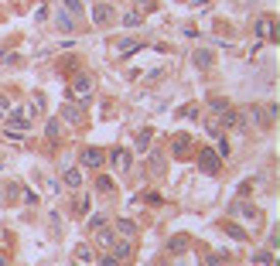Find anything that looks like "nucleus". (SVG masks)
Wrapping results in <instances>:
<instances>
[{"instance_id":"obj_10","label":"nucleus","mask_w":280,"mask_h":266,"mask_svg":"<svg viewBox=\"0 0 280 266\" xmlns=\"http://www.w3.org/2000/svg\"><path fill=\"white\" fill-rule=\"evenodd\" d=\"M195 65H198V69H209V65H212V51H209V48H198V51H195Z\"/></svg>"},{"instance_id":"obj_22","label":"nucleus","mask_w":280,"mask_h":266,"mask_svg":"<svg viewBox=\"0 0 280 266\" xmlns=\"http://www.w3.org/2000/svg\"><path fill=\"white\" fill-rule=\"evenodd\" d=\"M134 4H137V11H140V14H150V11L157 7L154 0H134Z\"/></svg>"},{"instance_id":"obj_16","label":"nucleus","mask_w":280,"mask_h":266,"mask_svg":"<svg viewBox=\"0 0 280 266\" xmlns=\"http://www.w3.org/2000/svg\"><path fill=\"white\" fill-rule=\"evenodd\" d=\"M45 133H48V140H58V137H62V123H58V120H52V123L45 127Z\"/></svg>"},{"instance_id":"obj_3","label":"nucleus","mask_w":280,"mask_h":266,"mask_svg":"<svg viewBox=\"0 0 280 266\" xmlns=\"http://www.w3.org/2000/svg\"><path fill=\"white\" fill-rule=\"evenodd\" d=\"M233 215H243V219H249V222H260V209L257 205H249V201H236Z\"/></svg>"},{"instance_id":"obj_17","label":"nucleus","mask_w":280,"mask_h":266,"mask_svg":"<svg viewBox=\"0 0 280 266\" xmlns=\"http://www.w3.org/2000/svg\"><path fill=\"white\" fill-rule=\"evenodd\" d=\"M62 178H65V185H68V188H79V185H82V174H79V171H65Z\"/></svg>"},{"instance_id":"obj_14","label":"nucleus","mask_w":280,"mask_h":266,"mask_svg":"<svg viewBox=\"0 0 280 266\" xmlns=\"http://www.w3.org/2000/svg\"><path fill=\"white\" fill-rule=\"evenodd\" d=\"M202 266H229V259H225V256H219V253H205Z\"/></svg>"},{"instance_id":"obj_8","label":"nucleus","mask_w":280,"mask_h":266,"mask_svg":"<svg viewBox=\"0 0 280 266\" xmlns=\"http://www.w3.org/2000/svg\"><path fill=\"white\" fill-rule=\"evenodd\" d=\"M171 147H174V154H178V157H185V154L191 151V137H188V133H178V137H174V143H171Z\"/></svg>"},{"instance_id":"obj_11","label":"nucleus","mask_w":280,"mask_h":266,"mask_svg":"<svg viewBox=\"0 0 280 266\" xmlns=\"http://www.w3.org/2000/svg\"><path fill=\"white\" fill-rule=\"evenodd\" d=\"M116 232H120V235H126V239H130V243H134V235H137V229H134V222H130V219L116 222Z\"/></svg>"},{"instance_id":"obj_7","label":"nucleus","mask_w":280,"mask_h":266,"mask_svg":"<svg viewBox=\"0 0 280 266\" xmlns=\"http://www.w3.org/2000/svg\"><path fill=\"white\" fill-rule=\"evenodd\" d=\"M110 161H113L116 171H130V151H120V147H116V151L110 154Z\"/></svg>"},{"instance_id":"obj_30","label":"nucleus","mask_w":280,"mask_h":266,"mask_svg":"<svg viewBox=\"0 0 280 266\" xmlns=\"http://www.w3.org/2000/svg\"><path fill=\"white\" fill-rule=\"evenodd\" d=\"M0 266H7V256H4V253H0Z\"/></svg>"},{"instance_id":"obj_26","label":"nucleus","mask_w":280,"mask_h":266,"mask_svg":"<svg viewBox=\"0 0 280 266\" xmlns=\"http://www.w3.org/2000/svg\"><path fill=\"white\" fill-rule=\"evenodd\" d=\"M99 266H123V263H120L116 256H103V259H99Z\"/></svg>"},{"instance_id":"obj_21","label":"nucleus","mask_w":280,"mask_h":266,"mask_svg":"<svg viewBox=\"0 0 280 266\" xmlns=\"http://www.w3.org/2000/svg\"><path fill=\"white\" fill-rule=\"evenodd\" d=\"M140 21H144L140 11H123V24H140Z\"/></svg>"},{"instance_id":"obj_29","label":"nucleus","mask_w":280,"mask_h":266,"mask_svg":"<svg viewBox=\"0 0 280 266\" xmlns=\"http://www.w3.org/2000/svg\"><path fill=\"white\" fill-rule=\"evenodd\" d=\"M253 259H257V263H273V256H270V253H257Z\"/></svg>"},{"instance_id":"obj_1","label":"nucleus","mask_w":280,"mask_h":266,"mask_svg":"<svg viewBox=\"0 0 280 266\" xmlns=\"http://www.w3.org/2000/svg\"><path fill=\"white\" fill-rule=\"evenodd\" d=\"M89 93H92V75H86V72H79L75 79H72V96H79V99H86Z\"/></svg>"},{"instance_id":"obj_25","label":"nucleus","mask_w":280,"mask_h":266,"mask_svg":"<svg viewBox=\"0 0 280 266\" xmlns=\"http://www.w3.org/2000/svg\"><path fill=\"white\" fill-rule=\"evenodd\" d=\"M181 116H185V120H195V116H198V106H185Z\"/></svg>"},{"instance_id":"obj_13","label":"nucleus","mask_w":280,"mask_h":266,"mask_svg":"<svg viewBox=\"0 0 280 266\" xmlns=\"http://www.w3.org/2000/svg\"><path fill=\"white\" fill-rule=\"evenodd\" d=\"M92 232H96V243H99V246H106V249H110V246H113V239H116L113 232H106V225H103V229H92Z\"/></svg>"},{"instance_id":"obj_12","label":"nucleus","mask_w":280,"mask_h":266,"mask_svg":"<svg viewBox=\"0 0 280 266\" xmlns=\"http://www.w3.org/2000/svg\"><path fill=\"white\" fill-rule=\"evenodd\" d=\"M140 48H144V41H120L116 51H120V55H134V51H140Z\"/></svg>"},{"instance_id":"obj_9","label":"nucleus","mask_w":280,"mask_h":266,"mask_svg":"<svg viewBox=\"0 0 280 266\" xmlns=\"http://www.w3.org/2000/svg\"><path fill=\"white\" fill-rule=\"evenodd\" d=\"M92 263V249L86 243H79L75 246V266H89Z\"/></svg>"},{"instance_id":"obj_5","label":"nucleus","mask_w":280,"mask_h":266,"mask_svg":"<svg viewBox=\"0 0 280 266\" xmlns=\"http://www.w3.org/2000/svg\"><path fill=\"white\" fill-rule=\"evenodd\" d=\"M113 17H116V14H113L110 4H96V7H92V21L96 24H110Z\"/></svg>"},{"instance_id":"obj_24","label":"nucleus","mask_w":280,"mask_h":266,"mask_svg":"<svg viewBox=\"0 0 280 266\" xmlns=\"http://www.w3.org/2000/svg\"><path fill=\"white\" fill-rule=\"evenodd\" d=\"M106 225V215H92L89 219V229H103Z\"/></svg>"},{"instance_id":"obj_2","label":"nucleus","mask_w":280,"mask_h":266,"mask_svg":"<svg viewBox=\"0 0 280 266\" xmlns=\"http://www.w3.org/2000/svg\"><path fill=\"white\" fill-rule=\"evenodd\" d=\"M103 161H106V154H103L99 147H86V151H82V167H92V171H96V167H103Z\"/></svg>"},{"instance_id":"obj_6","label":"nucleus","mask_w":280,"mask_h":266,"mask_svg":"<svg viewBox=\"0 0 280 266\" xmlns=\"http://www.w3.org/2000/svg\"><path fill=\"white\" fill-rule=\"evenodd\" d=\"M257 35H263L267 41H273V38H277V21H273V17H263V21H257Z\"/></svg>"},{"instance_id":"obj_18","label":"nucleus","mask_w":280,"mask_h":266,"mask_svg":"<svg viewBox=\"0 0 280 266\" xmlns=\"http://www.w3.org/2000/svg\"><path fill=\"white\" fill-rule=\"evenodd\" d=\"M222 229L229 232V235H233V239H246V232L239 229V225H233V222H222Z\"/></svg>"},{"instance_id":"obj_23","label":"nucleus","mask_w":280,"mask_h":266,"mask_svg":"<svg viewBox=\"0 0 280 266\" xmlns=\"http://www.w3.org/2000/svg\"><path fill=\"white\" fill-rule=\"evenodd\" d=\"M96 188H99V191H113V181L99 174V178H96Z\"/></svg>"},{"instance_id":"obj_20","label":"nucleus","mask_w":280,"mask_h":266,"mask_svg":"<svg viewBox=\"0 0 280 266\" xmlns=\"http://www.w3.org/2000/svg\"><path fill=\"white\" fill-rule=\"evenodd\" d=\"M209 106H212L215 113L222 116V113H225V109H229V106H233V103H225V99H219V96H215V99H209Z\"/></svg>"},{"instance_id":"obj_4","label":"nucleus","mask_w":280,"mask_h":266,"mask_svg":"<svg viewBox=\"0 0 280 266\" xmlns=\"http://www.w3.org/2000/svg\"><path fill=\"white\" fill-rule=\"evenodd\" d=\"M198 164H202L205 174H219V171H222V167H219V157H215L212 151H202V154H198Z\"/></svg>"},{"instance_id":"obj_15","label":"nucleus","mask_w":280,"mask_h":266,"mask_svg":"<svg viewBox=\"0 0 280 266\" xmlns=\"http://www.w3.org/2000/svg\"><path fill=\"white\" fill-rule=\"evenodd\" d=\"M150 140H154V133H150V130H140V137H137V151H147V147H150Z\"/></svg>"},{"instance_id":"obj_27","label":"nucleus","mask_w":280,"mask_h":266,"mask_svg":"<svg viewBox=\"0 0 280 266\" xmlns=\"http://www.w3.org/2000/svg\"><path fill=\"white\" fill-rule=\"evenodd\" d=\"M62 4H65V11H72V14H79V7H82L79 0H62Z\"/></svg>"},{"instance_id":"obj_28","label":"nucleus","mask_w":280,"mask_h":266,"mask_svg":"<svg viewBox=\"0 0 280 266\" xmlns=\"http://www.w3.org/2000/svg\"><path fill=\"white\" fill-rule=\"evenodd\" d=\"M4 109H11V96L0 93V116H4Z\"/></svg>"},{"instance_id":"obj_19","label":"nucleus","mask_w":280,"mask_h":266,"mask_svg":"<svg viewBox=\"0 0 280 266\" xmlns=\"http://www.w3.org/2000/svg\"><path fill=\"white\" fill-rule=\"evenodd\" d=\"M62 120H65V123H68V120H72V123H75V120H79V109H75V106H62Z\"/></svg>"}]
</instances>
